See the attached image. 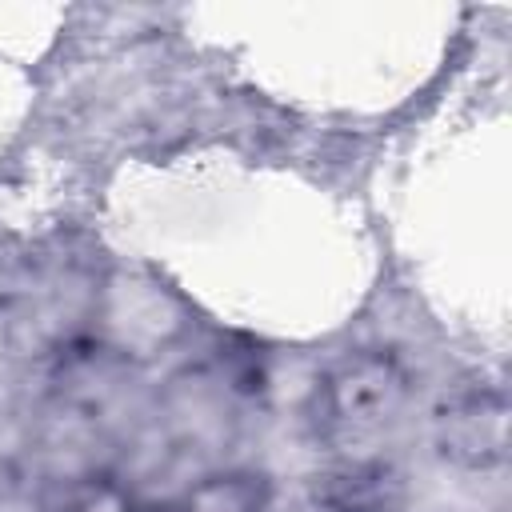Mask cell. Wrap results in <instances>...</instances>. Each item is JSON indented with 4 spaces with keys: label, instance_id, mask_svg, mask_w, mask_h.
<instances>
[{
    "label": "cell",
    "instance_id": "1",
    "mask_svg": "<svg viewBox=\"0 0 512 512\" xmlns=\"http://www.w3.org/2000/svg\"><path fill=\"white\" fill-rule=\"evenodd\" d=\"M408 400V376L388 352H360L320 384V428L340 444L376 436Z\"/></svg>",
    "mask_w": 512,
    "mask_h": 512
},
{
    "label": "cell",
    "instance_id": "2",
    "mask_svg": "<svg viewBox=\"0 0 512 512\" xmlns=\"http://www.w3.org/2000/svg\"><path fill=\"white\" fill-rule=\"evenodd\" d=\"M440 444L444 456L468 468H492L508 448V412L500 392H460L440 412Z\"/></svg>",
    "mask_w": 512,
    "mask_h": 512
},
{
    "label": "cell",
    "instance_id": "3",
    "mask_svg": "<svg viewBox=\"0 0 512 512\" xmlns=\"http://www.w3.org/2000/svg\"><path fill=\"white\" fill-rule=\"evenodd\" d=\"M268 488L252 472H228V476H208L196 484L176 512H264Z\"/></svg>",
    "mask_w": 512,
    "mask_h": 512
},
{
    "label": "cell",
    "instance_id": "4",
    "mask_svg": "<svg viewBox=\"0 0 512 512\" xmlns=\"http://www.w3.org/2000/svg\"><path fill=\"white\" fill-rule=\"evenodd\" d=\"M392 476L380 464H352L324 488V504L332 512H384Z\"/></svg>",
    "mask_w": 512,
    "mask_h": 512
},
{
    "label": "cell",
    "instance_id": "5",
    "mask_svg": "<svg viewBox=\"0 0 512 512\" xmlns=\"http://www.w3.org/2000/svg\"><path fill=\"white\" fill-rule=\"evenodd\" d=\"M40 512H136L132 496L120 480L112 476H80L60 484Z\"/></svg>",
    "mask_w": 512,
    "mask_h": 512
}]
</instances>
